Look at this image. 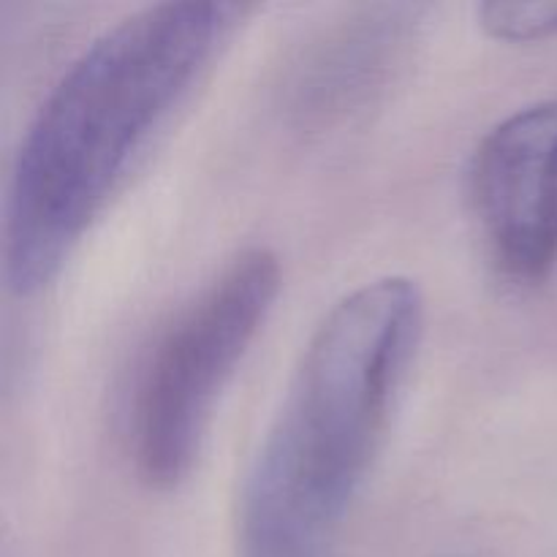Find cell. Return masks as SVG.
Masks as SVG:
<instances>
[{"mask_svg": "<svg viewBox=\"0 0 557 557\" xmlns=\"http://www.w3.org/2000/svg\"><path fill=\"white\" fill-rule=\"evenodd\" d=\"M243 16V5L172 0L103 30L63 71L11 169L5 286L44 292L169 114Z\"/></svg>", "mask_w": 557, "mask_h": 557, "instance_id": "cell-1", "label": "cell"}, {"mask_svg": "<svg viewBox=\"0 0 557 557\" xmlns=\"http://www.w3.org/2000/svg\"><path fill=\"white\" fill-rule=\"evenodd\" d=\"M422 330L411 277H379L332 305L245 473L237 557H335Z\"/></svg>", "mask_w": 557, "mask_h": 557, "instance_id": "cell-2", "label": "cell"}, {"mask_svg": "<svg viewBox=\"0 0 557 557\" xmlns=\"http://www.w3.org/2000/svg\"><path fill=\"white\" fill-rule=\"evenodd\" d=\"M281 292L275 253H239L172 321L152 348L131 413L139 476L156 490L185 482L223 386L232 381Z\"/></svg>", "mask_w": 557, "mask_h": 557, "instance_id": "cell-3", "label": "cell"}, {"mask_svg": "<svg viewBox=\"0 0 557 557\" xmlns=\"http://www.w3.org/2000/svg\"><path fill=\"white\" fill-rule=\"evenodd\" d=\"M471 201L498 270L517 283L547 281L557 267V101L517 109L484 134Z\"/></svg>", "mask_w": 557, "mask_h": 557, "instance_id": "cell-4", "label": "cell"}, {"mask_svg": "<svg viewBox=\"0 0 557 557\" xmlns=\"http://www.w3.org/2000/svg\"><path fill=\"white\" fill-rule=\"evenodd\" d=\"M476 14L487 36H493L495 41L525 44L557 33V3L553 0H542V3L493 0V3L479 5Z\"/></svg>", "mask_w": 557, "mask_h": 557, "instance_id": "cell-5", "label": "cell"}]
</instances>
